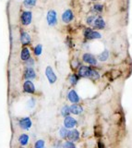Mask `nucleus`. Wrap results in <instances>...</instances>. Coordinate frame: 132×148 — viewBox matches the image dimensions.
Here are the masks:
<instances>
[{"mask_svg":"<svg viewBox=\"0 0 132 148\" xmlns=\"http://www.w3.org/2000/svg\"><path fill=\"white\" fill-rule=\"evenodd\" d=\"M80 62L79 61L78 59L77 58H75V59H73L71 61V68L73 69H79L80 68Z\"/></svg>","mask_w":132,"mask_h":148,"instance_id":"nucleus-27","label":"nucleus"},{"mask_svg":"<svg viewBox=\"0 0 132 148\" xmlns=\"http://www.w3.org/2000/svg\"><path fill=\"white\" fill-rule=\"evenodd\" d=\"M67 132H69V130L67 128H61L60 131H59V135H60L61 138L63 139H67Z\"/></svg>","mask_w":132,"mask_h":148,"instance_id":"nucleus-26","label":"nucleus"},{"mask_svg":"<svg viewBox=\"0 0 132 148\" xmlns=\"http://www.w3.org/2000/svg\"><path fill=\"white\" fill-rule=\"evenodd\" d=\"M90 68H92L90 66L88 67V66H82V65H80L78 71V75L82 78H89Z\"/></svg>","mask_w":132,"mask_h":148,"instance_id":"nucleus-14","label":"nucleus"},{"mask_svg":"<svg viewBox=\"0 0 132 148\" xmlns=\"http://www.w3.org/2000/svg\"><path fill=\"white\" fill-rule=\"evenodd\" d=\"M105 21H104V20L102 18V17H100V16H95L94 18V21L93 22V24L92 26L93 28H95V29H97V30H103L105 28Z\"/></svg>","mask_w":132,"mask_h":148,"instance_id":"nucleus-6","label":"nucleus"},{"mask_svg":"<svg viewBox=\"0 0 132 148\" xmlns=\"http://www.w3.org/2000/svg\"><path fill=\"white\" fill-rule=\"evenodd\" d=\"M36 2H37V0H23V5L27 8H31L35 7Z\"/></svg>","mask_w":132,"mask_h":148,"instance_id":"nucleus-22","label":"nucleus"},{"mask_svg":"<svg viewBox=\"0 0 132 148\" xmlns=\"http://www.w3.org/2000/svg\"><path fill=\"white\" fill-rule=\"evenodd\" d=\"M46 21L49 26H56L57 23V13L54 9H50L47 12Z\"/></svg>","mask_w":132,"mask_h":148,"instance_id":"nucleus-3","label":"nucleus"},{"mask_svg":"<svg viewBox=\"0 0 132 148\" xmlns=\"http://www.w3.org/2000/svg\"><path fill=\"white\" fill-rule=\"evenodd\" d=\"M44 73H45V76H46L49 83L53 84V83H54V82H56L57 77H56V73H54V69H53L52 67L47 66L46 69H45V72Z\"/></svg>","mask_w":132,"mask_h":148,"instance_id":"nucleus-4","label":"nucleus"},{"mask_svg":"<svg viewBox=\"0 0 132 148\" xmlns=\"http://www.w3.org/2000/svg\"><path fill=\"white\" fill-rule=\"evenodd\" d=\"M34 148H45V143L44 140H38L34 143Z\"/></svg>","mask_w":132,"mask_h":148,"instance_id":"nucleus-28","label":"nucleus"},{"mask_svg":"<svg viewBox=\"0 0 132 148\" xmlns=\"http://www.w3.org/2000/svg\"><path fill=\"white\" fill-rule=\"evenodd\" d=\"M108 58H109V51L106 49L103 50V52L101 54H99L97 57V59L101 62H105Z\"/></svg>","mask_w":132,"mask_h":148,"instance_id":"nucleus-18","label":"nucleus"},{"mask_svg":"<svg viewBox=\"0 0 132 148\" xmlns=\"http://www.w3.org/2000/svg\"><path fill=\"white\" fill-rule=\"evenodd\" d=\"M98 146H99V148H104V145H103V143L102 142H99Z\"/></svg>","mask_w":132,"mask_h":148,"instance_id":"nucleus-33","label":"nucleus"},{"mask_svg":"<svg viewBox=\"0 0 132 148\" xmlns=\"http://www.w3.org/2000/svg\"><path fill=\"white\" fill-rule=\"evenodd\" d=\"M74 18V13L71 9H67L62 14V21L64 23H70Z\"/></svg>","mask_w":132,"mask_h":148,"instance_id":"nucleus-8","label":"nucleus"},{"mask_svg":"<svg viewBox=\"0 0 132 148\" xmlns=\"http://www.w3.org/2000/svg\"><path fill=\"white\" fill-rule=\"evenodd\" d=\"M19 142L22 146L26 145L29 142V136L27 135V134H24V133L21 134V135L19 137Z\"/></svg>","mask_w":132,"mask_h":148,"instance_id":"nucleus-21","label":"nucleus"},{"mask_svg":"<svg viewBox=\"0 0 132 148\" xmlns=\"http://www.w3.org/2000/svg\"><path fill=\"white\" fill-rule=\"evenodd\" d=\"M103 10V6L100 3H95L93 7V11H94V13H102Z\"/></svg>","mask_w":132,"mask_h":148,"instance_id":"nucleus-23","label":"nucleus"},{"mask_svg":"<svg viewBox=\"0 0 132 148\" xmlns=\"http://www.w3.org/2000/svg\"><path fill=\"white\" fill-rule=\"evenodd\" d=\"M99 78H100L99 72L96 71V69L90 68V74H89V79H90V80H93V81H96V80H98Z\"/></svg>","mask_w":132,"mask_h":148,"instance_id":"nucleus-20","label":"nucleus"},{"mask_svg":"<svg viewBox=\"0 0 132 148\" xmlns=\"http://www.w3.org/2000/svg\"><path fill=\"white\" fill-rule=\"evenodd\" d=\"M23 77L25 80H33V79L36 78V73H35V71L33 69V67H27L24 71V73H23Z\"/></svg>","mask_w":132,"mask_h":148,"instance_id":"nucleus-11","label":"nucleus"},{"mask_svg":"<svg viewBox=\"0 0 132 148\" xmlns=\"http://www.w3.org/2000/svg\"><path fill=\"white\" fill-rule=\"evenodd\" d=\"M70 114V109L69 106H64L62 109H61V115L63 117H67V116H69Z\"/></svg>","mask_w":132,"mask_h":148,"instance_id":"nucleus-25","label":"nucleus"},{"mask_svg":"<svg viewBox=\"0 0 132 148\" xmlns=\"http://www.w3.org/2000/svg\"><path fill=\"white\" fill-rule=\"evenodd\" d=\"M21 148H24V147H21Z\"/></svg>","mask_w":132,"mask_h":148,"instance_id":"nucleus-35","label":"nucleus"},{"mask_svg":"<svg viewBox=\"0 0 132 148\" xmlns=\"http://www.w3.org/2000/svg\"><path fill=\"white\" fill-rule=\"evenodd\" d=\"M67 99H69L72 104H78L80 102V96L75 90H70L67 94Z\"/></svg>","mask_w":132,"mask_h":148,"instance_id":"nucleus-12","label":"nucleus"},{"mask_svg":"<svg viewBox=\"0 0 132 148\" xmlns=\"http://www.w3.org/2000/svg\"><path fill=\"white\" fill-rule=\"evenodd\" d=\"M20 41L22 45H29L31 44V37L27 32H21L20 36Z\"/></svg>","mask_w":132,"mask_h":148,"instance_id":"nucleus-9","label":"nucleus"},{"mask_svg":"<svg viewBox=\"0 0 132 148\" xmlns=\"http://www.w3.org/2000/svg\"><path fill=\"white\" fill-rule=\"evenodd\" d=\"M67 138L69 139V141H71V142L78 141L79 139H80V132H79V131H77V130H75V129L71 130V131H69Z\"/></svg>","mask_w":132,"mask_h":148,"instance_id":"nucleus-15","label":"nucleus"},{"mask_svg":"<svg viewBox=\"0 0 132 148\" xmlns=\"http://www.w3.org/2000/svg\"><path fill=\"white\" fill-rule=\"evenodd\" d=\"M77 120L73 118L70 117V116H67L65 117V119H64V125H65V128L67 129H73L75 126H77Z\"/></svg>","mask_w":132,"mask_h":148,"instance_id":"nucleus-10","label":"nucleus"},{"mask_svg":"<svg viewBox=\"0 0 132 148\" xmlns=\"http://www.w3.org/2000/svg\"><path fill=\"white\" fill-rule=\"evenodd\" d=\"M74 147L76 146L74 145V143L71 141H67L64 143V145H63V148H74Z\"/></svg>","mask_w":132,"mask_h":148,"instance_id":"nucleus-29","label":"nucleus"},{"mask_svg":"<svg viewBox=\"0 0 132 148\" xmlns=\"http://www.w3.org/2000/svg\"><path fill=\"white\" fill-rule=\"evenodd\" d=\"M26 65H27V67H33V66H34V64H35V61H34V59L33 58H30L28 60H26Z\"/></svg>","mask_w":132,"mask_h":148,"instance_id":"nucleus-30","label":"nucleus"},{"mask_svg":"<svg viewBox=\"0 0 132 148\" xmlns=\"http://www.w3.org/2000/svg\"><path fill=\"white\" fill-rule=\"evenodd\" d=\"M69 109H70V113L74 114V115H80L83 111L82 106L78 104H72L69 106Z\"/></svg>","mask_w":132,"mask_h":148,"instance_id":"nucleus-16","label":"nucleus"},{"mask_svg":"<svg viewBox=\"0 0 132 148\" xmlns=\"http://www.w3.org/2000/svg\"><path fill=\"white\" fill-rule=\"evenodd\" d=\"M80 80V76L76 73H72L69 77V82L72 86H75Z\"/></svg>","mask_w":132,"mask_h":148,"instance_id":"nucleus-19","label":"nucleus"},{"mask_svg":"<svg viewBox=\"0 0 132 148\" xmlns=\"http://www.w3.org/2000/svg\"><path fill=\"white\" fill-rule=\"evenodd\" d=\"M20 59L22 61H26V60H28L31 56V51L28 47H23L20 51Z\"/></svg>","mask_w":132,"mask_h":148,"instance_id":"nucleus-17","label":"nucleus"},{"mask_svg":"<svg viewBox=\"0 0 132 148\" xmlns=\"http://www.w3.org/2000/svg\"><path fill=\"white\" fill-rule=\"evenodd\" d=\"M19 125H20V127L21 129H23V130H29L31 127V125H33V122H31V120L30 118H22L20 119V121H19Z\"/></svg>","mask_w":132,"mask_h":148,"instance_id":"nucleus-13","label":"nucleus"},{"mask_svg":"<svg viewBox=\"0 0 132 148\" xmlns=\"http://www.w3.org/2000/svg\"><path fill=\"white\" fill-rule=\"evenodd\" d=\"M34 55L36 56V57H39V56L42 55L43 53V45H37L34 47Z\"/></svg>","mask_w":132,"mask_h":148,"instance_id":"nucleus-24","label":"nucleus"},{"mask_svg":"<svg viewBox=\"0 0 132 148\" xmlns=\"http://www.w3.org/2000/svg\"><path fill=\"white\" fill-rule=\"evenodd\" d=\"M84 37L87 40H95V39H101L102 34L99 32L94 31L90 28H87L84 31Z\"/></svg>","mask_w":132,"mask_h":148,"instance_id":"nucleus-1","label":"nucleus"},{"mask_svg":"<svg viewBox=\"0 0 132 148\" xmlns=\"http://www.w3.org/2000/svg\"><path fill=\"white\" fill-rule=\"evenodd\" d=\"M82 60H83V62L89 64L90 66H96L97 65V58H95L93 54H90V53L83 54Z\"/></svg>","mask_w":132,"mask_h":148,"instance_id":"nucleus-5","label":"nucleus"},{"mask_svg":"<svg viewBox=\"0 0 132 148\" xmlns=\"http://www.w3.org/2000/svg\"><path fill=\"white\" fill-rule=\"evenodd\" d=\"M34 105H35V101H34V99L31 98V100H29V102H28V108H33V106H34Z\"/></svg>","mask_w":132,"mask_h":148,"instance_id":"nucleus-32","label":"nucleus"},{"mask_svg":"<svg viewBox=\"0 0 132 148\" xmlns=\"http://www.w3.org/2000/svg\"><path fill=\"white\" fill-rule=\"evenodd\" d=\"M33 21V12L30 10H25L22 11L21 15H20V22L22 25L24 26H28Z\"/></svg>","mask_w":132,"mask_h":148,"instance_id":"nucleus-2","label":"nucleus"},{"mask_svg":"<svg viewBox=\"0 0 132 148\" xmlns=\"http://www.w3.org/2000/svg\"><path fill=\"white\" fill-rule=\"evenodd\" d=\"M74 148H76V147H74Z\"/></svg>","mask_w":132,"mask_h":148,"instance_id":"nucleus-36","label":"nucleus"},{"mask_svg":"<svg viewBox=\"0 0 132 148\" xmlns=\"http://www.w3.org/2000/svg\"><path fill=\"white\" fill-rule=\"evenodd\" d=\"M94 18H95V16L94 15H90V16H89L88 18H87V24L88 25H90V26H92V24H93V21H94Z\"/></svg>","mask_w":132,"mask_h":148,"instance_id":"nucleus-31","label":"nucleus"},{"mask_svg":"<svg viewBox=\"0 0 132 148\" xmlns=\"http://www.w3.org/2000/svg\"><path fill=\"white\" fill-rule=\"evenodd\" d=\"M23 91L27 94L33 95L35 92V86L31 80H26L23 83Z\"/></svg>","mask_w":132,"mask_h":148,"instance_id":"nucleus-7","label":"nucleus"},{"mask_svg":"<svg viewBox=\"0 0 132 148\" xmlns=\"http://www.w3.org/2000/svg\"><path fill=\"white\" fill-rule=\"evenodd\" d=\"M93 1H100V0H93Z\"/></svg>","mask_w":132,"mask_h":148,"instance_id":"nucleus-34","label":"nucleus"}]
</instances>
